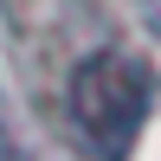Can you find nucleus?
Listing matches in <instances>:
<instances>
[{"mask_svg": "<svg viewBox=\"0 0 161 161\" xmlns=\"http://www.w3.org/2000/svg\"><path fill=\"white\" fill-rule=\"evenodd\" d=\"M148 97H155V77L129 52H97V58L77 64V77H71V123H77V136L90 142L97 161H123L129 155L142 116H148Z\"/></svg>", "mask_w": 161, "mask_h": 161, "instance_id": "f257e3e1", "label": "nucleus"}, {"mask_svg": "<svg viewBox=\"0 0 161 161\" xmlns=\"http://www.w3.org/2000/svg\"><path fill=\"white\" fill-rule=\"evenodd\" d=\"M0 161H26V136H19V116L7 97H0Z\"/></svg>", "mask_w": 161, "mask_h": 161, "instance_id": "f03ea898", "label": "nucleus"}]
</instances>
